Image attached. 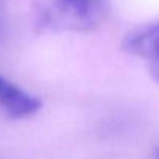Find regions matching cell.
<instances>
[{
    "label": "cell",
    "mask_w": 159,
    "mask_h": 159,
    "mask_svg": "<svg viewBox=\"0 0 159 159\" xmlns=\"http://www.w3.org/2000/svg\"><path fill=\"white\" fill-rule=\"evenodd\" d=\"M108 0H53L39 13L45 27H58L86 31L95 28L106 16Z\"/></svg>",
    "instance_id": "cell-1"
},
{
    "label": "cell",
    "mask_w": 159,
    "mask_h": 159,
    "mask_svg": "<svg viewBox=\"0 0 159 159\" xmlns=\"http://www.w3.org/2000/svg\"><path fill=\"white\" fill-rule=\"evenodd\" d=\"M123 48L147 62L153 80L159 84V22L139 27L128 33L123 41Z\"/></svg>",
    "instance_id": "cell-2"
},
{
    "label": "cell",
    "mask_w": 159,
    "mask_h": 159,
    "mask_svg": "<svg viewBox=\"0 0 159 159\" xmlns=\"http://www.w3.org/2000/svg\"><path fill=\"white\" fill-rule=\"evenodd\" d=\"M154 159H159V148H156L154 151Z\"/></svg>",
    "instance_id": "cell-5"
},
{
    "label": "cell",
    "mask_w": 159,
    "mask_h": 159,
    "mask_svg": "<svg viewBox=\"0 0 159 159\" xmlns=\"http://www.w3.org/2000/svg\"><path fill=\"white\" fill-rule=\"evenodd\" d=\"M41 102L17 84L0 75V109L8 117L24 119L39 111Z\"/></svg>",
    "instance_id": "cell-3"
},
{
    "label": "cell",
    "mask_w": 159,
    "mask_h": 159,
    "mask_svg": "<svg viewBox=\"0 0 159 159\" xmlns=\"http://www.w3.org/2000/svg\"><path fill=\"white\" fill-rule=\"evenodd\" d=\"M7 34V13H5V2L0 0V42Z\"/></svg>",
    "instance_id": "cell-4"
}]
</instances>
